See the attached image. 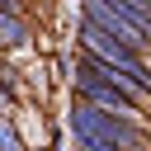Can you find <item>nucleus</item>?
I'll return each mask as SVG.
<instances>
[{
	"label": "nucleus",
	"instance_id": "obj_1",
	"mask_svg": "<svg viewBox=\"0 0 151 151\" xmlns=\"http://www.w3.org/2000/svg\"><path fill=\"white\" fill-rule=\"evenodd\" d=\"M71 132H76L80 151H151V132L142 127V118L104 113L85 99H76V109H71Z\"/></svg>",
	"mask_w": 151,
	"mask_h": 151
},
{
	"label": "nucleus",
	"instance_id": "obj_2",
	"mask_svg": "<svg viewBox=\"0 0 151 151\" xmlns=\"http://www.w3.org/2000/svg\"><path fill=\"white\" fill-rule=\"evenodd\" d=\"M76 33H80V52H85V57H94V61H104V66H113V71L132 76L142 90H151V66H146V57H142L137 47L118 42L113 33H104V28H99V24H90L85 14H80V24H76Z\"/></svg>",
	"mask_w": 151,
	"mask_h": 151
},
{
	"label": "nucleus",
	"instance_id": "obj_3",
	"mask_svg": "<svg viewBox=\"0 0 151 151\" xmlns=\"http://www.w3.org/2000/svg\"><path fill=\"white\" fill-rule=\"evenodd\" d=\"M90 24H99L104 33H113L118 42H127V47H137V52H151V33L127 14V9H118L113 0H85V9H80Z\"/></svg>",
	"mask_w": 151,
	"mask_h": 151
},
{
	"label": "nucleus",
	"instance_id": "obj_4",
	"mask_svg": "<svg viewBox=\"0 0 151 151\" xmlns=\"http://www.w3.org/2000/svg\"><path fill=\"white\" fill-rule=\"evenodd\" d=\"M24 38H28L24 19H19L14 9H0V42H5V47H14V42H24Z\"/></svg>",
	"mask_w": 151,
	"mask_h": 151
},
{
	"label": "nucleus",
	"instance_id": "obj_5",
	"mask_svg": "<svg viewBox=\"0 0 151 151\" xmlns=\"http://www.w3.org/2000/svg\"><path fill=\"white\" fill-rule=\"evenodd\" d=\"M0 151H24V137L14 132L9 118H0Z\"/></svg>",
	"mask_w": 151,
	"mask_h": 151
},
{
	"label": "nucleus",
	"instance_id": "obj_6",
	"mask_svg": "<svg viewBox=\"0 0 151 151\" xmlns=\"http://www.w3.org/2000/svg\"><path fill=\"white\" fill-rule=\"evenodd\" d=\"M0 94L14 99V71H9V66H0Z\"/></svg>",
	"mask_w": 151,
	"mask_h": 151
}]
</instances>
